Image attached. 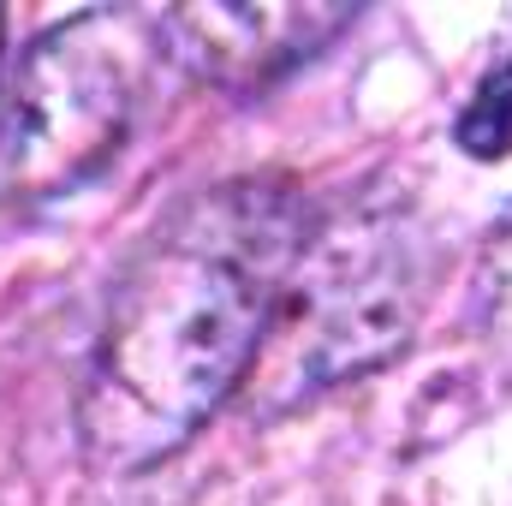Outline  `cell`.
I'll return each instance as SVG.
<instances>
[{
	"instance_id": "2",
	"label": "cell",
	"mask_w": 512,
	"mask_h": 506,
	"mask_svg": "<svg viewBox=\"0 0 512 506\" xmlns=\"http://www.w3.org/2000/svg\"><path fill=\"white\" fill-rule=\"evenodd\" d=\"M429 274V233L405 203L370 197L316 215L274 310L268 346L245 381L251 411L280 417L387 364L429 304Z\"/></svg>"
},
{
	"instance_id": "7",
	"label": "cell",
	"mask_w": 512,
	"mask_h": 506,
	"mask_svg": "<svg viewBox=\"0 0 512 506\" xmlns=\"http://www.w3.org/2000/svg\"><path fill=\"white\" fill-rule=\"evenodd\" d=\"M0 72H6V18H0ZM0 90H6V78H0Z\"/></svg>"
},
{
	"instance_id": "6",
	"label": "cell",
	"mask_w": 512,
	"mask_h": 506,
	"mask_svg": "<svg viewBox=\"0 0 512 506\" xmlns=\"http://www.w3.org/2000/svg\"><path fill=\"white\" fill-rule=\"evenodd\" d=\"M471 316L489 334H512V209L483 239L477 274H471Z\"/></svg>"
},
{
	"instance_id": "5",
	"label": "cell",
	"mask_w": 512,
	"mask_h": 506,
	"mask_svg": "<svg viewBox=\"0 0 512 506\" xmlns=\"http://www.w3.org/2000/svg\"><path fill=\"white\" fill-rule=\"evenodd\" d=\"M453 137H459V149L477 155V161H501V155H512V54L477 84V96L465 102Z\"/></svg>"
},
{
	"instance_id": "3",
	"label": "cell",
	"mask_w": 512,
	"mask_h": 506,
	"mask_svg": "<svg viewBox=\"0 0 512 506\" xmlns=\"http://www.w3.org/2000/svg\"><path fill=\"white\" fill-rule=\"evenodd\" d=\"M167 54L161 12H78L54 24L0 90V185L60 197L84 185L143 108Z\"/></svg>"
},
{
	"instance_id": "4",
	"label": "cell",
	"mask_w": 512,
	"mask_h": 506,
	"mask_svg": "<svg viewBox=\"0 0 512 506\" xmlns=\"http://www.w3.org/2000/svg\"><path fill=\"white\" fill-rule=\"evenodd\" d=\"M352 18V6H185L161 12V36L197 78L245 96L322 54Z\"/></svg>"
},
{
	"instance_id": "1",
	"label": "cell",
	"mask_w": 512,
	"mask_h": 506,
	"mask_svg": "<svg viewBox=\"0 0 512 506\" xmlns=\"http://www.w3.org/2000/svg\"><path fill=\"white\" fill-rule=\"evenodd\" d=\"M310 221L304 191L233 179L143 239L78 393V441L102 477L173 459L251 381Z\"/></svg>"
}]
</instances>
